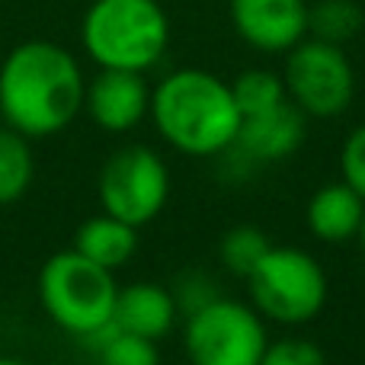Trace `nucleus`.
Segmentation results:
<instances>
[{
	"instance_id": "nucleus-1",
	"label": "nucleus",
	"mask_w": 365,
	"mask_h": 365,
	"mask_svg": "<svg viewBox=\"0 0 365 365\" xmlns=\"http://www.w3.org/2000/svg\"><path fill=\"white\" fill-rule=\"evenodd\" d=\"M87 81L68 48L45 38L23 42L0 64V115L26 138H48L83 109Z\"/></svg>"
},
{
	"instance_id": "nucleus-2",
	"label": "nucleus",
	"mask_w": 365,
	"mask_h": 365,
	"mask_svg": "<svg viewBox=\"0 0 365 365\" xmlns=\"http://www.w3.org/2000/svg\"><path fill=\"white\" fill-rule=\"evenodd\" d=\"M154 128L170 148L189 158H215L237 141L240 115L231 83L199 68L167 74L151 90Z\"/></svg>"
},
{
	"instance_id": "nucleus-3",
	"label": "nucleus",
	"mask_w": 365,
	"mask_h": 365,
	"mask_svg": "<svg viewBox=\"0 0 365 365\" xmlns=\"http://www.w3.org/2000/svg\"><path fill=\"white\" fill-rule=\"evenodd\" d=\"M81 42L100 68L151 71L170 42V19L158 0H93Z\"/></svg>"
},
{
	"instance_id": "nucleus-4",
	"label": "nucleus",
	"mask_w": 365,
	"mask_h": 365,
	"mask_svg": "<svg viewBox=\"0 0 365 365\" xmlns=\"http://www.w3.org/2000/svg\"><path fill=\"white\" fill-rule=\"evenodd\" d=\"M115 295L119 285L113 279V269L87 259L74 247L48 257L38 269V302L45 314L81 340L113 324Z\"/></svg>"
},
{
	"instance_id": "nucleus-5",
	"label": "nucleus",
	"mask_w": 365,
	"mask_h": 365,
	"mask_svg": "<svg viewBox=\"0 0 365 365\" xmlns=\"http://www.w3.org/2000/svg\"><path fill=\"white\" fill-rule=\"evenodd\" d=\"M250 298L263 317L276 324H308L327 302V276L311 253L295 247H269L247 276Z\"/></svg>"
},
{
	"instance_id": "nucleus-6",
	"label": "nucleus",
	"mask_w": 365,
	"mask_h": 365,
	"mask_svg": "<svg viewBox=\"0 0 365 365\" xmlns=\"http://www.w3.org/2000/svg\"><path fill=\"white\" fill-rule=\"evenodd\" d=\"M266 343L259 311L221 295L192 311L182 330V346L192 365H259Z\"/></svg>"
},
{
	"instance_id": "nucleus-7",
	"label": "nucleus",
	"mask_w": 365,
	"mask_h": 365,
	"mask_svg": "<svg viewBox=\"0 0 365 365\" xmlns=\"http://www.w3.org/2000/svg\"><path fill=\"white\" fill-rule=\"evenodd\" d=\"M285 55H289L282 68L285 93L304 115L334 119L353 103L356 74L343 45L304 36Z\"/></svg>"
},
{
	"instance_id": "nucleus-8",
	"label": "nucleus",
	"mask_w": 365,
	"mask_h": 365,
	"mask_svg": "<svg viewBox=\"0 0 365 365\" xmlns=\"http://www.w3.org/2000/svg\"><path fill=\"white\" fill-rule=\"evenodd\" d=\"M96 189H100V205L106 215L132 227H145L167 205L170 173L158 151L145 145H128L103 164Z\"/></svg>"
},
{
	"instance_id": "nucleus-9",
	"label": "nucleus",
	"mask_w": 365,
	"mask_h": 365,
	"mask_svg": "<svg viewBox=\"0 0 365 365\" xmlns=\"http://www.w3.org/2000/svg\"><path fill=\"white\" fill-rule=\"evenodd\" d=\"M231 23L250 48L282 55L308 36V0H227Z\"/></svg>"
},
{
	"instance_id": "nucleus-10",
	"label": "nucleus",
	"mask_w": 365,
	"mask_h": 365,
	"mask_svg": "<svg viewBox=\"0 0 365 365\" xmlns=\"http://www.w3.org/2000/svg\"><path fill=\"white\" fill-rule=\"evenodd\" d=\"M83 109L103 132H132L151 113V87L138 71L100 68L83 90Z\"/></svg>"
},
{
	"instance_id": "nucleus-11",
	"label": "nucleus",
	"mask_w": 365,
	"mask_h": 365,
	"mask_svg": "<svg viewBox=\"0 0 365 365\" xmlns=\"http://www.w3.org/2000/svg\"><path fill=\"white\" fill-rule=\"evenodd\" d=\"M302 141H304V113L292 100H285L276 109L244 115L234 148L253 164H272V160H282L292 151H298Z\"/></svg>"
},
{
	"instance_id": "nucleus-12",
	"label": "nucleus",
	"mask_w": 365,
	"mask_h": 365,
	"mask_svg": "<svg viewBox=\"0 0 365 365\" xmlns=\"http://www.w3.org/2000/svg\"><path fill=\"white\" fill-rule=\"evenodd\" d=\"M177 298L173 292H167L164 285L154 282H135L119 289L115 295V311H113V324L125 334L135 336H148L158 343L164 334H170L177 324Z\"/></svg>"
},
{
	"instance_id": "nucleus-13",
	"label": "nucleus",
	"mask_w": 365,
	"mask_h": 365,
	"mask_svg": "<svg viewBox=\"0 0 365 365\" xmlns=\"http://www.w3.org/2000/svg\"><path fill=\"white\" fill-rule=\"evenodd\" d=\"M365 215V199L346 182H327L321 186L308 202V231L327 244H343L356 237Z\"/></svg>"
},
{
	"instance_id": "nucleus-14",
	"label": "nucleus",
	"mask_w": 365,
	"mask_h": 365,
	"mask_svg": "<svg viewBox=\"0 0 365 365\" xmlns=\"http://www.w3.org/2000/svg\"><path fill=\"white\" fill-rule=\"evenodd\" d=\"M74 250L83 253L87 259H93V263L106 266V269H119L138 250V227L103 212L96 218H87L77 227Z\"/></svg>"
},
{
	"instance_id": "nucleus-15",
	"label": "nucleus",
	"mask_w": 365,
	"mask_h": 365,
	"mask_svg": "<svg viewBox=\"0 0 365 365\" xmlns=\"http://www.w3.org/2000/svg\"><path fill=\"white\" fill-rule=\"evenodd\" d=\"M36 173L29 138L13 132L10 125L0 128V205H13L26 195Z\"/></svg>"
},
{
	"instance_id": "nucleus-16",
	"label": "nucleus",
	"mask_w": 365,
	"mask_h": 365,
	"mask_svg": "<svg viewBox=\"0 0 365 365\" xmlns=\"http://www.w3.org/2000/svg\"><path fill=\"white\" fill-rule=\"evenodd\" d=\"M362 23L365 13L356 0H317L314 6H308V32L324 42L346 45L359 36Z\"/></svg>"
},
{
	"instance_id": "nucleus-17",
	"label": "nucleus",
	"mask_w": 365,
	"mask_h": 365,
	"mask_svg": "<svg viewBox=\"0 0 365 365\" xmlns=\"http://www.w3.org/2000/svg\"><path fill=\"white\" fill-rule=\"evenodd\" d=\"M87 343H96L93 349H96L100 365H160V353L154 346V340L125 334L115 324L103 327L100 334L87 336Z\"/></svg>"
},
{
	"instance_id": "nucleus-18",
	"label": "nucleus",
	"mask_w": 365,
	"mask_h": 365,
	"mask_svg": "<svg viewBox=\"0 0 365 365\" xmlns=\"http://www.w3.org/2000/svg\"><path fill=\"white\" fill-rule=\"evenodd\" d=\"M231 90H234V100H237L240 115L266 113V109H276L289 100L285 81L279 74H272V71H263V68L244 71V74L231 83Z\"/></svg>"
},
{
	"instance_id": "nucleus-19",
	"label": "nucleus",
	"mask_w": 365,
	"mask_h": 365,
	"mask_svg": "<svg viewBox=\"0 0 365 365\" xmlns=\"http://www.w3.org/2000/svg\"><path fill=\"white\" fill-rule=\"evenodd\" d=\"M269 250V240H266L263 231L250 225L231 227V231L221 237V263L231 276H250V269L263 259V253Z\"/></svg>"
},
{
	"instance_id": "nucleus-20",
	"label": "nucleus",
	"mask_w": 365,
	"mask_h": 365,
	"mask_svg": "<svg viewBox=\"0 0 365 365\" xmlns=\"http://www.w3.org/2000/svg\"><path fill=\"white\" fill-rule=\"evenodd\" d=\"M259 365H327V359H324V353L311 340L285 336V340L266 343V353Z\"/></svg>"
},
{
	"instance_id": "nucleus-21",
	"label": "nucleus",
	"mask_w": 365,
	"mask_h": 365,
	"mask_svg": "<svg viewBox=\"0 0 365 365\" xmlns=\"http://www.w3.org/2000/svg\"><path fill=\"white\" fill-rule=\"evenodd\" d=\"M340 167H343V182L353 186L365 199V125H359L346 138L340 154Z\"/></svg>"
},
{
	"instance_id": "nucleus-22",
	"label": "nucleus",
	"mask_w": 365,
	"mask_h": 365,
	"mask_svg": "<svg viewBox=\"0 0 365 365\" xmlns=\"http://www.w3.org/2000/svg\"><path fill=\"white\" fill-rule=\"evenodd\" d=\"M173 298H177V308H182L186 314H192V311H199L202 304L215 302V298H218V289H215V285L208 282L202 272H189V276L180 279Z\"/></svg>"
},
{
	"instance_id": "nucleus-23",
	"label": "nucleus",
	"mask_w": 365,
	"mask_h": 365,
	"mask_svg": "<svg viewBox=\"0 0 365 365\" xmlns=\"http://www.w3.org/2000/svg\"><path fill=\"white\" fill-rule=\"evenodd\" d=\"M0 365H29V362H23V359H13V356H0Z\"/></svg>"
},
{
	"instance_id": "nucleus-24",
	"label": "nucleus",
	"mask_w": 365,
	"mask_h": 365,
	"mask_svg": "<svg viewBox=\"0 0 365 365\" xmlns=\"http://www.w3.org/2000/svg\"><path fill=\"white\" fill-rule=\"evenodd\" d=\"M356 237H359V244H362V253H365V215H362V225H359V234H356Z\"/></svg>"
}]
</instances>
